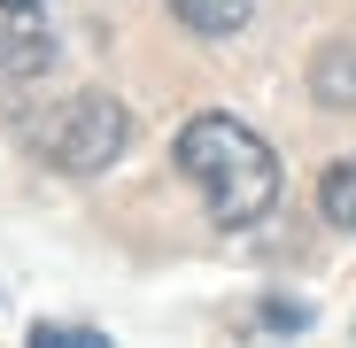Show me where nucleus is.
I'll list each match as a JSON object with an SVG mask.
<instances>
[{"mask_svg": "<svg viewBox=\"0 0 356 348\" xmlns=\"http://www.w3.org/2000/svg\"><path fill=\"white\" fill-rule=\"evenodd\" d=\"M310 93L325 108H356V39H333L310 54Z\"/></svg>", "mask_w": 356, "mask_h": 348, "instance_id": "nucleus-4", "label": "nucleus"}, {"mask_svg": "<svg viewBox=\"0 0 356 348\" xmlns=\"http://www.w3.org/2000/svg\"><path fill=\"white\" fill-rule=\"evenodd\" d=\"M31 340H39V348H108L93 325H31Z\"/></svg>", "mask_w": 356, "mask_h": 348, "instance_id": "nucleus-7", "label": "nucleus"}, {"mask_svg": "<svg viewBox=\"0 0 356 348\" xmlns=\"http://www.w3.org/2000/svg\"><path fill=\"white\" fill-rule=\"evenodd\" d=\"M170 155H178V170L194 179L202 209L225 232H248L256 217H271V201H279V155L241 124V116H225V108L194 116Z\"/></svg>", "mask_w": 356, "mask_h": 348, "instance_id": "nucleus-1", "label": "nucleus"}, {"mask_svg": "<svg viewBox=\"0 0 356 348\" xmlns=\"http://www.w3.org/2000/svg\"><path fill=\"white\" fill-rule=\"evenodd\" d=\"M124 147H132V116H124L116 93H63L31 124V155L47 170H63V179H93V170H108Z\"/></svg>", "mask_w": 356, "mask_h": 348, "instance_id": "nucleus-2", "label": "nucleus"}, {"mask_svg": "<svg viewBox=\"0 0 356 348\" xmlns=\"http://www.w3.org/2000/svg\"><path fill=\"white\" fill-rule=\"evenodd\" d=\"M318 209H325L341 232H356V163H333L325 179H318Z\"/></svg>", "mask_w": 356, "mask_h": 348, "instance_id": "nucleus-6", "label": "nucleus"}, {"mask_svg": "<svg viewBox=\"0 0 356 348\" xmlns=\"http://www.w3.org/2000/svg\"><path fill=\"white\" fill-rule=\"evenodd\" d=\"M170 16L186 31H202V39H232V31H248L256 0H170Z\"/></svg>", "mask_w": 356, "mask_h": 348, "instance_id": "nucleus-5", "label": "nucleus"}, {"mask_svg": "<svg viewBox=\"0 0 356 348\" xmlns=\"http://www.w3.org/2000/svg\"><path fill=\"white\" fill-rule=\"evenodd\" d=\"M54 63L47 0H0V78H31Z\"/></svg>", "mask_w": 356, "mask_h": 348, "instance_id": "nucleus-3", "label": "nucleus"}]
</instances>
